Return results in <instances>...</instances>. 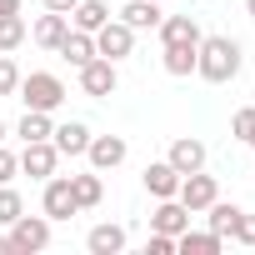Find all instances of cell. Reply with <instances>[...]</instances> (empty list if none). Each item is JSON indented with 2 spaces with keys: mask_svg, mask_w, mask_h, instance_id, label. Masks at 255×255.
Wrapping results in <instances>:
<instances>
[{
  "mask_svg": "<svg viewBox=\"0 0 255 255\" xmlns=\"http://www.w3.org/2000/svg\"><path fill=\"white\" fill-rule=\"evenodd\" d=\"M195 75L210 80V85H225L240 75V40L230 35H200L195 45Z\"/></svg>",
  "mask_w": 255,
  "mask_h": 255,
  "instance_id": "cell-1",
  "label": "cell"
},
{
  "mask_svg": "<svg viewBox=\"0 0 255 255\" xmlns=\"http://www.w3.org/2000/svg\"><path fill=\"white\" fill-rule=\"evenodd\" d=\"M15 95L25 100V110H45V115H55L60 105H65V80L55 75V70H30V75H20V85H15Z\"/></svg>",
  "mask_w": 255,
  "mask_h": 255,
  "instance_id": "cell-2",
  "label": "cell"
},
{
  "mask_svg": "<svg viewBox=\"0 0 255 255\" xmlns=\"http://www.w3.org/2000/svg\"><path fill=\"white\" fill-rule=\"evenodd\" d=\"M50 215L40 210V215H20L5 235H10V255H40V250H50Z\"/></svg>",
  "mask_w": 255,
  "mask_h": 255,
  "instance_id": "cell-3",
  "label": "cell"
},
{
  "mask_svg": "<svg viewBox=\"0 0 255 255\" xmlns=\"http://www.w3.org/2000/svg\"><path fill=\"white\" fill-rule=\"evenodd\" d=\"M130 50H135V30L125 25L120 15H110L100 30H95V55H105V60H130Z\"/></svg>",
  "mask_w": 255,
  "mask_h": 255,
  "instance_id": "cell-4",
  "label": "cell"
},
{
  "mask_svg": "<svg viewBox=\"0 0 255 255\" xmlns=\"http://www.w3.org/2000/svg\"><path fill=\"white\" fill-rule=\"evenodd\" d=\"M75 75H80V90H85L90 100H105V95H115V85H120V70H115V60H105V55L85 60Z\"/></svg>",
  "mask_w": 255,
  "mask_h": 255,
  "instance_id": "cell-5",
  "label": "cell"
},
{
  "mask_svg": "<svg viewBox=\"0 0 255 255\" xmlns=\"http://www.w3.org/2000/svg\"><path fill=\"white\" fill-rule=\"evenodd\" d=\"M40 210H45L50 220H70V215H80L75 190H70V175H50V180H40Z\"/></svg>",
  "mask_w": 255,
  "mask_h": 255,
  "instance_id": "cell-6",
  "label": "cell"
},
{
  "mask_svg": "<svg viewBox=\"0 0 255 255\" xmlns=\"http://www.w3.org/2000/svg\"><path fill=\"white\" fill-rule=\"evenodd\" d=\"M220 195V180L215 175H205V170H190V175H180V190H175V200L190 210V215H200L210 200Z\"/></svg>",
  "mask_w": 255,
  "mask_h": 255,
  "instance_id": "cell-7",
  "label": "cell"
},
{
  "mask_svg": "<svg viewBox=\"0 0 255 255\" xmlns=\"http://www.w3.org/2000/svg\"><path fill=\"white\" fill-rule=\"evenodd\" d=\"M60 170V150H55V140H30L25 150H20V175H30V180H50Z\"/></svg>",
  "mask_w": 255,
  "mask_h": 255,
  "instance_id": "cell-8",
  "label": "cell"
},
{
  "mask_svg": "<svg viewBox=\"0 0 255 255\" xmlns=\"http://www.w3.org/2000/svg\"><path fill=\"white\" fill-rule=\"evenodd\" d=\"M125 155H130V145H125V135H90V145H85V160H90V170H115V165H125Z\"/></svg>",
  "mask_w": 255,
  "mask_h": 255,
  "instance_id": "cell-9",
  "label": "cell"
},
{
  "mask_svg": "<svg viewBox=\"0 0 255 255\" xmlns=\"http://www.w3.org/2000/svg\"><path fill=\"white\" fill-rule=\"evenodd\" d=\"M165 160H170L180 175H190V170H205L210 150H205V140H195V135H175V140H170V150H165Z\"/></svg>",
  "mask_w": 255,
  "mask_h": 255,
  "instance_id": "cell-10",
  "label": "cell"
},
{
  "mask_svg": "<svg viewBox=\"0 0 255 255\" xmlns=\"http://www.w3.org/2000/svg\"><path fill=\"white\" fill-rule=\"evenodd\" d=\"M130 30H160V20H165V10H160V0H125V5L115 10Z\"/></svg>",
  "mask_w": 255,
  "mask_h": 255,
  "instance_id": "cell-11",
  "label": "cell"
},
{
  "mask_svg": "<svg viewBox=\"0 0 255 255\" xmlns=\"http://www.w3.org/2000/svg\"><path fill=\"white\" fill-rule=\"evenodd\" d=\"M155 35H160V45H200V35H205V30H200V20H195V15H165Z\"/></svg>",
  "mask_w": 255,
  "mask_h": 255,
  "instance_id": "cell-12",
  "label": "cell"
},
{
  "mask_svg": "<svg viewBox=\"0 0 255 255\" xmlns=\"http://www.w3.org/2000/svg\"><path fill=\"white\" fill-rule=\"evenodd\" d=\"M125 225H110V220H100V225H90V235H85V250L90 255H120L125 250Z\"/></svg>",
  "mask_w": 255,
  "mask_h": 255,
  "instance_id": "cell-13",
  "label": "cell"
},
{
  "mask_svg": "<svg viewBox=\"0 0 255 255\" xmlns=\"http://www.w3.org/2000/svg\"><path fill=\"white\" fill-rule=\"evenodd\" d=\"M65 30H70V15H60V10H45V15L30 25V40H35L40 50H60Z\"/></svg>",
  "mask_w": 255,
  "mask_h": 255,
  "instance_id": "cell-14",
  "label": "cell"
},
{
  "mask_svg": "<svg viewBox=\"0 0 255 255\" xmlns=\"http://www.w3.org/2000/svg\"><path fill=\"white\" fill-rule=\"evenodd\" d=\"M140 180H145V190H150V195H155V200H170V195H175V190H180V170H175V165H170V160H150V165H145V175H140Z\"/></svg>",
  "mask_w": 255,
  "mask_h": 255,
  "instance_id": "cell-15",
  "label": "cell"
},
{
  "mask_svg": "<svg viewBox=\"0 0 255 255\" xmlns=\"http://www.w3.org/2000/svg\"><path fill=\"white\" fill-rule=\"evenodd\" d=\"M190 225V210L170 195V200H155V210H150V230H160V235H180Z\"/></svg>",
  "mask_w": 255,
  "mask_h": 255,
  "instance_id": "cell-16",
  "label": "cell"
},
{
  "mask_svg": "<svg viewBox=\"0 0 255 255\" xmlns=\"http://www.w3.org/2000/svg\"><path fill=\"white\" fill-rule=\"evenodd\" d=\"M90 135H95V130H90L85 120H65V125H55V135H50V140H55V150H60V155H70V160H75V155H85Z\"/></svg>",
  "mask_w": 255,
  "mask_h": 255,
  "instance_id": "cell-17",
  "label": "cell"
},
{
  "mask_svg": "<svg viewBox=\"0 0 255 255\" xmlns=\"http://www.w3.org/2000/svg\"><path fill=\"white\" fill-rule=\"evenodd\" d=\"M200 215H205V230H215L220 240H230V230H235V220H240V205H235V200H220V195H215V200H210V205H205Z\"/></svg>",
  "mask_w": 255,
  "mask_h": 255,
  "instance_id": "cell-18",
  "label": "cell"
},
{
  "mask_svg": "<svg viewBox=\"0 0 255 255\" xmlns=\"http://www.w3.org/2000/svg\"><path fill=\"white\" fill-rule=\"evenodd\" d=\"M175 250H180V255H220L225 240H220L215 230H190V225H185V230L175 235Z\"/></svg>",
  "mask_w": 255,
  "mask_h": 255,
  "instance_id": "cell-19",
  "label": "cell"
},
{
  "mask_svg": "<svg viewBox=\"0 0 255 255\" xmlns=\"http://www.w3.org/2000/svg\"><path fill=\"white\" fill-rule=\"evenodd\" d=\"M105 20H110V5H105V0H80V5L70 10V30H85V35H95Z\"/></svg>",
  "mask_w": 255,
  "mask_h": 255,
  "instance_id": "cell-20",
  "label": "cell"
},
{
  "mask_svg": "<svg viewBox=\"0 0 255 255\" xmlns=\"http://www.w3.org/2000/svg\"><path fill=\"white\" fill-rule=\"evenodd\" d=\"M60 60H70L75 70L85 65V60H95V35H85V30H65V40H60V50H55Z\"/></svg>",
  "mask_w": 255,
  "mask_h": 255,
  "instance_id": "cell-21",
  "label": "cell"
},
{
  "mask_svg": "<svg viewBox=\"0 0 255 255\" xmlns=\"http://www.w3.org/2000/svg\"><path fill=\"white\" fill-rule=\"evenodd\" d=\"M70 190H75V205H80V210H95V205L105 200V180H100V170L70 175Z\"/></svg>",
  "mask_w": 255,
  "mask_h": 255,
  "instance_id": "cell-22",
  "label": "cell"
},
{
  "mask_svg": "<svg viewBox=\"0 0 255 255\" xmlns=\"http://www.w3.org/2000/svg\"><path fill=\"white\" fill-rule=\"evenodd\" d=\"M160 65H165V75H175V80L195 75V45H160Z\"/></svg>",
  "mask_w": 255,
  "mask_h": 255,
  "instance_id": "cell-23",
  "label": "cell"
},
{
  "mask_svg": "<svg viewBox=\"0 0 255 255\" xmlns=\"http://www.w3.org/2000/svg\"><path fill=\"white\" fill-rule=\"evenodd\" d=\"M15 135H20L25 145H30V140H50V135H55V120H50L45 110H25L20 125H15Z\"/></svg>",
  "mask_w": 255,
  "mask_h": 255,
  "instance_id": "cell-24",
  "label": "cell"
},
{
  "mask_svg": "<svg viewBox=\"0 0 255 255\" xmlns=\"http://www.w3.org/2000/svg\"><path fill=\"white\" fill-rule=\"evenodd\" d=\"M25 40H30V25H25V15H0V55L20 50Z\"/></svg>",
  "mask_w": 255,
  "mask_h": 255,
  "instance_id": "cell-25",
  "label": "cell"
},
{
  "mask_svg": "<svg viewBox=\"0 0 255 255\" xmlns=\"http://www.w3.org/2000/svg\"><path fill=\"white\" fill-rule=\"evenodd\" d=\"M20 215H25V200H20V190H15V185H0V230H10Z\"/></svg>",
  "mask_w": 255,
  "mask_h": 255,
  "instance_id": "cell-26",
  "label": "cell"
},
{
  "mask_svg": "<svg viewBox=\"0 0 255 255\" xmlns=\"http://www.w3.org/2000/svg\"><path fill=\"white\" fill-rule=\"evenodd\" d=\"M230 135H235L240 145H250V150H255V105H240V110H235V120H230Z\"/></svg>",
  "mask_w": 255,
  "mask_h": 255,
  "instance_id": "cell-27",
  "label": "cell"
},
{
  "mask_svg": "<svg viewBox=\"0 0 255 255\" xmlns=\"http://www.w3.org/2000/svg\"><path fill=\"white\" fill-rule=\"evenodd\" d=\"M15 85H20V65L10 55H0V95H15Z\"/></svg>",
  "mask_w": 255,
  "mask_h": 255,
  "instance_id": "cell-28",
  "label": "cell"
},
{
  "mask_svg": "<svg viewBox=\"0 0 255 255\" xmlns=\"http://www.w3.org/2000/svg\"><path fill=\"white\" fill-rule=\"evenodd\" d=\"M230 240H235V245H255V215H250V210H240V220H235Z\"/></svg>",
  "mask_w": 255,
  "mask_h": 255,
  "instance_id": "cell-29",
  "label": "cell"
},
{
  "mask_svg": "<svg viewBox=\"0 0 255 255\" xmlns=\"http://www.w3.org/2000/svg\"><path fill=\"white\" fill-rule=\"evenodd\" d=\"M15 175H20V155H15L10 145H0V185H10Z\"/></svg>",
  "mask_w": 255,
  "mask_h": 255,
  "instance_id": "cell-30",
  "label": "cell"
},
{
  "mask_svg": "<svg viewBox=\"0 0 255 255\" xmlns=\"http://www.w3.org/2000/svg\"><path fill=\"white\" fill-rule=\"evenodd\" d=\"M145 255H175V235H160V230H150V240H145Z\"/></svg>",
  "mask_w": 255,
  "mask_h": 255,
  "instance_id": "cell-31",
  "label": "cell"
},
{
  "mask_svg": "<svg viewBox=\"0 0 255 255\" xmlns=\"http://www.w3.org/2000/svg\"><path fill=\"white\" fill-rule=\"evenodd\" d=\"M40 5H45V10H60V15H70V10L80 5V0H40Z\"/></svg>",
  "mask_w": 255,
  "mask_h": 255,
  "instance_id": "cell-32",
  "label": "cell"
},
{
  "mask_svg": "<svg viewBox=\"0 0 255 255\" xmlns=\"http://www.w3.org/2000/svg\"><path fill=\"white\" fill-rule=\"evenodd\" d=\"M20 5L25 0H0V15H20Z\"/></svg>",
  "mask_w": 255,
  "mask_h": 255,
  "instance_id": "cell-33",
  "label": "cell"
},
{
  "mask_svg": "<svg viewBox=\"0 0 255 255\" xmlns=\"http://www.w3.org/2000/svg\"><path fill=\"white\" fill-rule=\"evenodd\" d=\"M0 255H10V235H0Z\"/></svg>",
  "mask_w": 255,
  "mask_h": 255,
  "instance_id": "cell-34",
  "label": "cell"
},
{
  "mask_svg": "<svg viewBox=\"0 0 255 255\" xmlns=\"http://www.w3.org/2000/svg\"><path fill=\"white\" fill-rule=\"evenodd\" d=\"M245 15H250V25H255V0H245Z\"/></svg>",
  "mask_w": 255,
  "mask_h": 255,
  "instance_id": "cell-35",
  "label": "cell"
},
{
  "mask_svg": "<svg viewBox=\"0 0 255 255\" xmlns=\"http://www.w3.org/2000/svg\"><path fill=\"white\" fill-rule=\"evenodd\" d=\"M5 135H10V125H5V120H0V145H5Z\"/></svg>",
  "mask_w": 255,
  "mask_h": 255,
  "instance_id": "cell-36",
  "label": "cell"
}]
</instances>
